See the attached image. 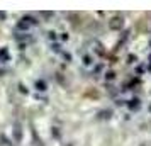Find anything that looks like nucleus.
I'll use <instances>...</instances> for the list:
<instances>
[{
  "label": "nucleus",
  "instance_id": "obj_1",
  "mask_svg": "<svg viewBox=\"0 0 151 146\" xmlns=\"http://www.w3.org/2000/svg\"><path fill=\"white\" fill-rule=\"evenodd\" d=\"M36 21L32 19V17H24L21 22H19V29H29L31 26H34Z\"/></svg>",
  "mask_w": 151,
  "mask_h": 146
},
{
  "label": "nucleus",
  "instance_id": "obj_2",
  "mask_svg": "<svg viewBox=\"0 0 151 146\" xmlns=\"http://www.w3.org/2000/svg\"><path fill=\"white\" fill-rule=\"evenodd\" d=\"M122 24H124L122 17H114V19L109 22V27L110 29H121L122 27Z\"/></svg>",
  "mask_w": 151,
  "mask_h": 146
},
{
  "label": "nucleus",
  "instance_id": "obj_3",
  "mask_svg": "<svg viewBox=\"0 0 151 146\" xmlns=\"http://www.w3.org/2000/svg\"><path fill=\"white\" fill-rule=\"evenodd\" d=\"M36 87H37V90H46V85H44V82H36Z\"/></svg>",
  "mask_w": 151,
  "mask_h": 146
},
{
  "label": "nucleus",
  "instance_id": "obj_4",
  "mask_svg": "<svg viewBox=\"0 0 151 146\" xmlns=\"http://www.w3.org/2000/svg\"><path fill=\"white\" fill-rule=\"evenodd\" d=\"M0 19H5V14L4 12H0Z\"/></svg>",
  "mask_w": 151,
  "mask_h": 146
}]
</instances>
